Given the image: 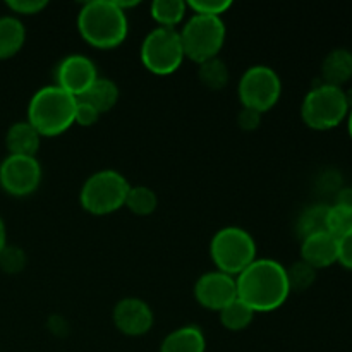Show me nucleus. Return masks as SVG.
<instances>
[{"label":"nucleus","mask_w":352,"mask_h":352,"mask_svg":"<svg viewBox=\"0 0 352 352\" xmlns=\"http://www.w3.org/2000/svg\"><path fill=\"white\" fill-rule=\"evenodd\" d=\"M347 131H349V138L352 140V107L349 109V113H347Z\"/></svg>","instance_id":"36"},{"label":"nucleus","mask_w":352,"mask_h":352,"mask_svg":"<svg viewBox=\"0 0 352 352\" xmlns=\"http://www.w3.org/2000/svg\"><path fill=\"white\" fill-rule=\"evenodd\" d=\"M151 17L155 23L162 28H172L184 21L186 14H188V2L182 0H155L150 6Z\"/></svg>","instance_id":"20"},{"label":"nucleus","mask_w":352,"mask_h":352,"mask_svg":"<svg viewBox=\"0 0 352 352\" xmlns=\"http://www.w3.org/2000/svg\"><path fill=\"white\" fill-rule=\"evenodd\" d=\"M7 246V229H6V222L0 217V253H2L3 248Z\"/></svg>","instance_id":"35"},{"label":"nucleus","mask_w":352,"mask_h":352,"mask_svg":"<svg viewBox=\"0 0 352 352\" xmlns=\"http://www.w3.org/2000/svg\"><path fill=\"white\" fill-rule=\"evenodd\" d=\"M198 78L203 86H206L208 89H213V91H219V89H223L229 85L230 72L226 62L222 58L215 57L199 64Z\"/></svg>","instance_id":"23"},{"label":"nucleus","mask_w":352,"mask_h":352,"mask_svg":"<svg viewBox=\"0 0 352 352\" xmlns=\"http://www.w3.org/2000/svg\"><path fill=\"white\" fill-rule=\"evenodd\" d=\"M352 79V52L336 48L329 52L322 62V82L342 88Z\"/></svg>","instance_id":"15"},{"label":"nucleus","mask_w":352,"mask_h":352,"mask_svg":"<svg viewBox=\"0 0 352 352\" xmlns=\"http://www.w3.org/2000/svg\"><path fill=\"white\" fill-rule=\"evenodd\" d=\"M237 299L254 313H270L285 305L291 296L285 267L270 258H256L236 277Z\"/></svg>","instance_id":"1"},{"label":"nucleus","mask_w":352,"mask_h":352,"mask_svg":"<svg viewBox=\"0 0 352 352\" xmlns=\"http://www.w3.org/2000/svg\"><path fill=\"white\" fill-rule=\"evenodd\" d=\"M327 215H329V205L316 203V205L306 206L299 213L298 223H296V230L301 241L315 234L327 232Z\"/></svg>","instance_id":"21"},{"label":"nucleus","mask_w":352,"mask_h":352,"mask_svg":"<svg viewBox=\"0 0 352 352\" xmlns=\"http://www.w3.org/2000/svg\"><path fill=\"white\" fill-rule=\"evenodd\" d=\"M195 299L208 311H222L227 305L237 299L236 277L219 270L203 274L195 284Z\"/></svg>","instance_id":"12"},{"label":"nucleus","mask_w":352,"mask_h":352,"mask_svg":"<svg viewBox=\"0 0 352 352\" xmlns=\"http://www.w3.org/2000/svg\"><path fill=\"white\" fill-rule=\"evenodd\" d=\"M351 189H352V184H351Z\"/></svg>","instance_id":"37"},{"label":"nucleus","mask_w":352,"mask_h":352,"mask_svg":"<svg viewBox=\"0 0 352 352\" xmlns=\"http://www.w3.org/2000/svg\"><path fill=\"white\" fill-rule=\"evenodd\" d=\"M206 339L199 327L186 325L172 330L164 339L160 352H205Z\"/></svg>","instance_id":"17"},{"label":"nucleus","mask_w":352,"mask_h":352,"mask_svg":"<svg viewBox=\"0 0 352 352\" xmlns=\"http://www.w3.org/2000/svg\"><path fill=\"white\" fill-rule=\"evenodd\" d=\"M26 253L19 246L7 244L0 253V270L7 275H17L26 268Z\"/></svg>","instance_id":"27"},{"label":"nucleus","mask_w":352,"mask_h":352,"mask_svg":"<svg viewBox=\"0 0 352 352\" xmlns=\"http://www.w3.org/2000/svg\"><path fill=\"white\" fill-rule=\"evenodd\" d=\"M7 9L17 16H34L47 9V0H7Z\"/></svg>","instance_id":"29"},{"label":"nucleus","mask_w":352,"mask_h":352,"mask_svg":"<svg viewBox=\"0 0 352 352\" xmlns=\"http://www.w3.org/2000/svg\"><path fill=\"white\" fill-rule=\"evenodd\" d=\"M339 258V239L329 232H320L301 241V261L315 270L329 268Z\"/></svg>","instance_id":"14"},{"label":"nucleus","mask_w":352,"mask_h":352,"mask_svg":"<svg viewBox=\"0 0 352 352\" xmlns=\"http://www.w3.org/2000/svg\"><path fill=\"white\" fill-rule=\"evenodd\" d=\"M48 330H50L54 336L65 337L69 333V325L67 322H65V318H62L60 315H54L48 318Z\"/></svg>","instance_id":"33"},{"label":"nucleus","mask_w":352,"mask_h":352,"mask_svg":"<svg viewBox=\"0 0 352 352\" xmlns=\"http://www.w3.org/2000/svg\"><path fill=\"white\" fill-rule=\"evenodd\" d=\"M336 203H337V205L352 206V189H351V186H349V188H340L339 191H337Z\"/></svg>","instance_id":"34"},{"label":"nucleus","mask_w":352,"mask_h":352,"mask_svg":"<svg viewBox=\"0 0 352 352\" xmlns=\"http://www.w3.org/2000/svg\"><path fill=\"white\" fill-rule=\"evenodd\" d=\"M282 95L280 76L268 65H251L237 85V96L244 109L256 110L263 116L274 109Z\"/></svg>","instance_id":"9"},{"label":"nucleus","mask_w":352,"mask_h":352,"mask_svg":"<svg viewBox=\"0 0 352 352\" xmlns=\"http://www.w3.org/2000/svg\"><path fill=\"white\" fill-rule=\"evenodd\" d=\"M131 184L117 170H98L89 175L79 191V203L96 217L110 215L126 205Z\"/></svg>","instance_id":"6"},{"label":"nucleus","mask_w":352,"mask_h":352,"mask_svg":"<svg viewBox=\"0 0 352 352\" xmlns=\"http://www.w3.org/2000/svg\"><path fill=\"white\" fill-rule=\"evenodd\" d=\"M184 55L196 64L219 57L226 43L227 30L222 17H210L192 14L179 31Z\"/></svg>","instance_id":"7"},{"label":"nucleus","mask_w":352,"mask_h":352,"mask_svg":"<svg viewBox=\"0 0 352 352\" xmlns=\"http://www.w3.org/2000/svg\"><path fill=\"white\" fill-rule=\"evenodd\" d=\"M210 256L217 270L237 277L256 260V241L241 227H223L212 237Z\"/></svg>","instance_id":"5"},{"label":"nucleus","mask_w":352,"mask_h":352,"mask_svg":"<svg viewBox=\"0 0 352 352\" xmlns=\"http://www.w3.org/2000/svg\"><path fill=\"white\" fill-rule=\"evenodd\" d=\"M78 98L69 95L57 85L40 88L28 105V122L41 138H55L74 126Z\"/></svg>","instance_id":"3"},{"label":"nucleus","mask_w":352,"mask_h":352,"mask_svg":"<svg viewBox=\"0 0 352 352\" xmlns=\"http://www.w3.org/2000/svg\"><path fill=\"white\" fill-rule=\"evenodd\" d=\"M285 272H287V282L291 292L308 291L316 280V270L309 267L308 263H305V261H296L294 265L285 268Z\"/></svg>","instance_id":"26"},{"label":"nucleus","mask_w":352,"mask_h":352,"mask_svg":"<svg viewBox=\"0 0 352 352\" xmlns=\"http://www.w3.org/2000/svg\"><path fill=\"white\" fill-rule=\"evenodd\" d=\"M349 103L346 89L318 82L306 93L301 105V119L309 129L330 131L347 119Z\"/></svg>","instance_id":"4"},{"label":"nucleus","mask_w":352,"mask_h":352,"mask_svg":"<svg viewBox=\"0 0 352 352\" xmlns=\"http://www.w3.org/2000/svg\"><path fill=\"white\" fill-rule=\"evenodd\" d=\"M230 7H232V2L229 0H191L188 2V9L192 14L210 17H222Z\"/></svg>","instance_id":"28"},{"label":"nucleus","mask_w":352,"mask_h":352,"mask_svg":"<svg viewBox=\"0 0 352 352\" xmlns=\"http://www.w3.org/2000/svg\"><path fill=\"white\" fill-rule=\"evenodd\" d=\"M126 206L131 213L138 217H148L157 210L158 196L148 186H131L126 196Z\"/></svg>","instance_id":"24"},{"label":"nucleus","mask_w":352,"mask_h":352,"mask_svg":"<svg viewBox=\"0 0 352 352\" xmlns=\"http://www.w3.org/2000/svg\"><path fill=\"white\" fill-rule=\"evenodd\" d=\"M219 315L223 329L230 330V332H241L253 323L256 313L250 306L244 305L241 299H236L230 305H227L222 311H219Z\"/></svg>","instance_id":"22"},{"label":"nucleus","mask_w":352,"mask_h":352,"mask_svg":"<svg viewBox=\"0 0 352 352\" xmlns=\"http://www.w3.org/2000/svg\"><path fill=\"white\" fill-rule=\"evenodd\" d=\"M337 263L342 265L347 270H352V232L346 234L339 239V258Z\"/></svg>","instance_id":"32"},{"label":"nucleus","mask_w":352,"mask_h":352,"mask_svg":"<svg viewBox=\"0 0 352 352\" xmlns=\"http://www.w3.org/2000/svg\"><path fill=\"white\" fill-rule=\"evenodd\" d=\"M112 320L116 329L127 337H141L153 327L155 316L146 301L140 298H124L113 306Z\"/></svg>","instance_id":"13"},{"label":"nucleus","mask_w":352,"mask_h":352,"mask_svg":"<svg viewBox=\"0 0 352 352\" xmlns=\"http://www.w3.org/2000/svg\"><path fill=\"white\" fill-rule=\"evenodd\" d=\"M41 182V165L36 157L9 155L0 164V188L10 196L33 195Z\"/></svg>","instance_id":"10"},{"label":"nucleus","mask_w":352,"mask_h":352,"mask_svg":"<svg viewBox=\"0 0 352 352\" xmlns=\"http://www.w3.org/2000/svg\"><path fill=\"white\" fill-rule=\"evenodd\" d=\"M140 57L144 69L151 74H174L186 58L179 31L172 28H153L141 43Z\"/></svg>","instance_id":"8"},{"label":"nucleus","mask_w":352,"mask_h":352,"mask_svg":"<svg viewBox=\"0 0 352 352\" xmlns=\"http://www.w3.org/2000/svg\"><path fill=\"white\" fill-rule=\"evenodd\" d=\"M78 31L89 47L112 50L124 43L129 24L126 12L113 0H93L79 10Z\"/></svg>","instance_id":"2"},{"label":"nucleus","mask_w":352,"mask_h":352,"mask_svg":"<svg viewBox=\"0 0 352 352\" xmlns=\"http://www.w3.org/2000/svg\"><path fill=\"white\" fill-rule=\"evenodd\" d=\"M26 41V28L16 16L0 17V60L14 57Z\"/></svg>","instance_id":"19"},{"label":"nucleus","mask_w":352,"mask_h":352,"mask_svg":"<svg viewBox=\"0 0 352 352\" xmlns=\"http://www.w3.org/2000/svg\"><path fill=\"white\" fill-rule=\"evenodd\" d=\"M100 113L96 112V109H93L89 103L82 102V100H78L76 103V113H74V124L81 127H91L95 126L100 120Z\"/></svg>","instance_id":"30"},{"label":"nucleus","mask_w":352,"mask_h":352,"mask_svg":"<svg viewBox=\"0 0 352 352\" xmlns=\"http://www.w3.org/2000/svg\"><path fill=\"white\" fill-rule=\"evenodd\" d=\"M98 78L96 64L86 55H67L55 69V85L74 98L85 95Z\"/></svg>","instance_id":"11"},{"label":"nucleus","mask_w":352,"mask_h":352,"mask_svg":"<svg viewBox=\"0 0 352 352\" xmlns=\"http://www.w3.org/2000/svg\"><path fill=\"white\" fill-rule=\"evenodd\" d=\"M261 122V113L256 110L251 109H241V112L237 113V126L243 131H254L260 127Z\"/></svg>","instance_id":"31"},{"label":"nucleus","mask_w":352,"mask_h":352,"mask_svg":"<svg viewBox=\"0 0 352 352\" xmlns=\"http://www.w3.org/2000/svg\"><path fill=\"white\" fill-rule=\"evenodd\" d=\"M40 143L41 136L28 120L12 124L6 134V146L9 150V155L36 157V151L40 150Z\"/></svg>","instance_id":"16"},{"label":"nucleus","mask_w":352,"mask_h":352,"mask_svg":"<svg viewBox=\"0 0 352 352\" xmlns=\"http://www.w3.org/2000/svg\"><path fill=\"white\" fill-rule=\"evenodd\" d=\"M120 98L119 86L116 85V81L107 78H98L91 85V88L85 93V95L79 96L78 100H82V102L89 103L93 109H96V112L100 116L110 112L113 107L117 105Z\"/></svg>","instance_id":"18"},{"label":"nucleus","mask_w":352,"mask_h":352,"mask_svg":"<svg viewBox=\"0 0 352 352\" xmlns=\"http://www.w3.org/2000/svg\"><path fill=\"white\" fill-rule=\"evenodd\" d=\"M327 232L340 239L346 234L352 232V206L332 205L329 206L327 215Z\"/></svg>","instance_id":"25"}]
</instances>
